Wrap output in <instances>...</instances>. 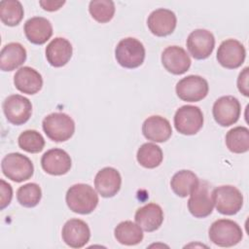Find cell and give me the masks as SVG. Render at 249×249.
<instances>
[{"instance_id": "cell-22", "label": "cell", "mask_w": 249, "mask_h": 249, "mask_svg": "<svg viewBox=\"0 0 249 249\" xmlns=\"http://www.w3.org/2000/svg\"><path fill=\"white\" fill-rule=\"evenodd\" d=\"M73 49L71 43L62 37L53 39L46 48V58L53 67H62L70 60Z\"/></svg>"}, {"instance_id": "cell-20", "label": "cell", "mask_w": 249, "mask_h": 249, "mask_svg": "<svg viewBox=\"0 0 249 249\" xmlns=\"http://www.w3.org/2000/svg\"><path fill=\"white\" fill-rule=\"evenodd\" d=\"M24 34L29 42L35 45L45 44L53 35V25L43 17H34L24 23Z\"/></svg>"}, {"instance_id": "cell-30", "label": "cell", "mask_w": 249, "mask_h": 249, "mask_svg": "<svg viewBox=\"0 0 249 249\" xmlns=\"http://www.w3.org/2000/svg\"><path fill=\"white\" fill-rule=\"evenodd\" d=\"M18 143L20 149L31 154L39 153L45 147L44 137L34 129H27L21 132L18 138Z\"/></svg>"}, {"instance_id": "cell-8", "label": "cell", "mask_w": 249, "mask_h": 249, "mask_svg": "<svg viewBox=\"0 0 249 249\" xmlns=\"http://www.w3.org/2000/svg\"><path fill=\"white\" fill-rule=\"evenodd\" d=\"M176 94L183 101L197 102L206 97L209 87L207 81L198 75H190L176 84Z\"/></svg>"}, {"instance_id": "cell-29", "label": "cell", "mask_w": 249, "mask_h": 249, "mask_svg": "<svg viewBox=\"0 0 249 249\" xmlns=\"http://www.w3.org/2000/svg\"><path fill=\"white\" fill-rule=\"evenodd\" d=\"M23 8L18 0H3L0 2V18L8 26L18 25L23 18Z\"/></svg>"}, {"instance_id": "cell-26", "label": "cell", "mask_w": 249, "mask_h": 249, "mask_svg": "<svg viewBox=\"0 0 249 249\" xmlns=\"http://www.w3.org/2000/svg\"><path fill=\"white\" fill-rule=\"evenodd\" d=\"M115 238L124 245H136L143 239L142 229L131 221L121 222L114 231Z\"/></svg>"}, {"instance_id": "cell-14", "label": "cell", "mask_w": 249, "mask_h": 249, "mask_svg": "<svg viewBox=\"0 0 249 249\" xmlns=\"http://www.w3.org/2000/svg\"><path fill=\"white\" fill-rule=\"evenodd\" d=\"M63 241L72 248H82L89 240L90 231L86 222L80 219L68 220L61 231Z\"/></svg>"}, {"instance_id": "cell-15", "label": "cell", "mask_w": 249, "mask_h": 249, "mask_svg": "<svg viewBox=\"0 0 249 249\" xmlns=\"http://www.w3.org/2000/svg\"><path fill=\"white\" fill-rule=\"evenodd\" d=\"M147 24L154 35L164 37L174 31L177 24V18L171 10L160 8L150 14L147 19Z\"/></svg>"}, {"instance_id": "cell-28", "label": "cell", "mask_w": 249, "mask_h": 249, "mask_svg": "<svg viewBox=\"0 0 249 249\" xmlns=\"http://www.w3.org/2000/svg\"><path fill=\"white\" fill-rule=\"evenodd\" d=\"M136 159L143 167L155 168L161 163L163 154L160 147L158 145L154 143H144L138 149Z\"/></svg>"}, {"instance_id": "cell-25", "label": "cell", "mask_w": 249, "mask_h": 249, "mask_svg": "<svg viewBox=\"0 0 249 249\" xmlns=\"http://www.w3.org/2000/svg\"><path fill=\"white\" fill-rule=\"evenodd\" d=\"M198 183L199 180L193 171L183 169L172 176L170 187L175 195L181 197H186L192 194Z\"/></svg>"}, {"instance_id": "cell-34", "label": "cell", "mask_w": 249, "mask_h": 249, "mask_svg": "<svg viewBox=\"0 0 249 249\" xmlns=\"http://www.w3.org/2000/svg\"><path fill=\"white\" fill-rule=\"evenodd\" d=\"M248 79H249V68L245 67L238 75L237 78V89L238 90L244 95H249V86H248Z\"/></svg>"}, {"instance_id": "cell-23", "label": "cell", "mask_w": 249, "mask_h": 249, "mask_svg": "<svg viewBox=\"0 0 249 249\" xmlns=\"http://www.w3.org/2000/svg\"><path fill=\"white\" fill-rule=\"evenodd\" d=\"M15 87L26 94L37 93L43 86L41 74L29 66L20 67L14 76Z\"/></svg>"}, {"instance_id": "cell-5", "label": "cell", "mask_w": 249, "mask_h": 249, "mask_svg": "<svg viewBox=\"0 0 249 249\" xmlns=\"http://www.w3.org/2000/svg\"><path fill=\"white\" fill-rule=\"evenodd\" d=\"M3 174L14 182H23L32 177L34 166L26 156L20 153H10L1 161Z\"/></svg>"}, {"instance_id": "cell-11", "label": "cell", "mask_w": 249, "mask_h": 249, "mask_svg": "<svg viewBox=\"0 0 249 249\" xmlns=\"http://www.w3.org/2000/svg\"><path fill=\"white\" fill-rule=\"evenodd\" d=\"M209 184L205 181H199L197 187L190 195L188 200V209L196 218H205L213 211V201L209 191Z\"/></svg>"}, {"instance_id": "cell-3", "label": "cell", "mask_w": 249, "mask_h": 249, "mask_svg": "<svg viewBox=\"0 0 249 249\" xmlns=\"http://www.w3.org/2000/svg\"><path fill=\"white\" fill-rule=\"evenodd\" d=\"M42 126L46 135L54 142H64L70 139L75 132L73 119L61 112L52 113L45 117Z\"/></svg>"}, {"instance_id": "cell-18", "label": "cell", "mask_w": 249, "mask_h": 249, "mask_svg": "<svg viewBox=\"0 0 249 249\" xmlns=\"http://www.w3.org/2000/svg\"><path fill=\"white\" fill-rule=\"evenodd\" d=\"M122 185L120 172L114 167L100 169L94 178V187L103 197H112L118 194Z\"/></svg>"}, {"instance_id": "cell-32", "label": "cell", "mask_w": 249, "mask_h": 249, "mask_svg": "<svg viewBox=\"0 0 249 249\" xmlns=\"http://www.w3.org/2000/svg\"><path fill=\"white\" fill-rule=\"evenodd\" d=\"M42 197V191L38 184L27 183L20 186L17 191V199L20 205L24 207H34L36 206Z\"/></svg>"}, {"instance_id": "cell-2", "label": "cell", "mask_w": 249, "mask_h": 249, "mask_svg": "<svg viewBox=\"0 0 249 249\" xmlns=\"http://www.w3.org/2000/svg\"><path fill=\"white\" fill-rule=\"evenodd\" d=\"M209 239L220 247H231L239 243L243 237L240 226L229 219H219L212 223L208 231Z\"/></svg>"}, {"instance_id": "cell-17", "label": "cell", "mask_w": 249, "mask_h": 249, "mask_svg": "<svg viewBox=\"0 0 249 249\" xmlns=\"http://www.w3.org/2000/svg\"><path fill=\"white\" fill-rule=\"evenodd\" d=\"M42 168L51 175L66 174L72 165V160L67 152L62 149L53 148L48 150L41 158Z\"/></svg>"}, {"instance_id": "cell-12", "label": "cell", "mask_w": 249, "mask_h": 249, "mask_svg": "<svg viewBox=\"0 0 249 249\" xmlns=\"http://www.w3.org/2000/svg\"><path fill=\"white\" fill-rule=\"evenodd\" d=\"M246 56L244 46L235 39L223 41L217 51V60L225 68L235 69L241 66Z\"/></svg>"}, {"instance_id": "cell-35", "label": "cell", "mask_w": 249, "mask_h": 249, "mask_svg": "<svg viewBox=\"0 0 249 249\" xmlns=\"http://www.w3.org/2000/svg\"><path fill=\"white\" fill-rule=\"evenodd\" d=\"M40 6L49 12H53V11H57L58 9H60L64 4L65 1H53V0H43V1H39Z\"/></svg>"}, {"instance_id": "cell-16", "label": "cell", "mask_w": 249, "mask_h": 249, "mask_svg": "<svg viewBox=\"0 0 249 249\" xmlns=\"http://www.w3.org/2000/svg\"><path fill=\"white\" fill-rule=\"evenodd\" d=\"M191 58L187 52L178 46H169L161 53V63L171 74L182 75L191 66Z\"/></svg>"}, {"instance_id": "cell-7", "label": "cell", "mask_w": 249, "mask_h": 249, "mask_svg": "<svg viewBox=\"0 0 249 249\" xmlns=\"http://www.w3.org/2000/svg\"><path fill=\"white\" fill-rule=\"evenodd\" d=\"M203 121L201 110L194 105L181 106L174 115V126L179 133L184 135L197 133L203 125Z\"/></svg>"}, {"instance_id": "cell-24", "label": "cell", "mask_w": 249, "mask_h": 249, "mask_svg": "<svg viewBox=\"0 0 249 249\" xmlns=\"http://www.w3.org/2000/svg\"><path fill=\"white\" fill-rule=\"evenodd\" d=\"M26 59L25 48L17 42L3 47L0 53V68L2 71H13L19 67Z\"/></svg>"}, {"instance_id": "cell-21", "label": "cell", "mask_w": 249, "mask_h": 249, "mask_svg": "<svg viewBox=\"0 0 249 249\" xmlns=\"http://www.w3.org/2000/svg\"><path fill=\"white\" fill-rule=\"evenodd\" d=\"M136 224L145 231H155L163 222V211L159 204L148 203L135 212Z\"/></svg>"}, {"instance_id": "cell-27", "label": "cell", "mask_w": 249, "mask_h": 249, "mask_svg": "<svg viewBox=\"0 0 249 249\" xmlns=\"http://www.w3.org/2000/svg\"><path fill=\"white\" fill-rule=\"evenodd\" d=\"M228 149L235 154H243L249 150V129L245 126H235L226 134Z\"/></svg>"}, {"instance_id": "cell-33", "label": "cell", "mask_w": 249, "mask_h": 249, "mask_svg": "<svg viewBox=\"0 0 249 249\" xmlns=\"http://www.w3.org/2000/svg\"><path fill=\"white\" fill-rule=\"evenodd\" d=\"M0 209L3 210L5 207H7L13 197V189L10 184H8L3 179L0 180Z\"/></svg>"}, {"instance_id": "cell-13", "label": "cell", "mask_w": 249, "mask_h": 249, "mask_svg": "<svg viewBox=\"0 0 249 249\" xmlns=\"http://www.w3.org/2000/svg\"><path fill=\"white\" fill-rule=\"evenodd\" d=\"M214 47V35L206 29H196L188 36L187 49L196 59L207 58L212 53Z\"/></svg>"}, {"instance_id": "cell-6", "label": "cell", "mask_w": 249, "mask_h": 249, "mask_svg": "<svg viewBox=\"0 0 249 249\" xmlns=\"http://www.w3.org/2000/svg\"><path fill=\"white\" fill-rule=\"evenodd\" d=\"M115 56L121 66L128 69L137 68L145 59V48L139 40L127 37L118 43Z\"/></svg>"}, {"instance_id": "cell-1", "label": "cell", "mask_w": 249, "mask_h": 249, "mask_svg": "<svg viewBox=\"0 0 249 249\" xmlns=\"http://www.w3.org/2000/svg\"><path fill=\"white\" fill-rule=\"evenodd\" d=\"M65 200L71 211L86 215L91 213L96 208L98 196L89 185L79 183L67 190Z\"/></svg>"}, {"instance_id": "cell-31", "label": "cell", "mask_w": 249, "mask_h": 249, "mask_svg": "<svg viewBox=\"0 0 249 249\" xmlns=\"http://www.w3.org/2000/svg\"><path fill=\"white\" fill-rule=\"evenodd\" d=\"M115 4L111 0H92L89 2L90 16L100 23L110 21L115 15Z\"/></svg>"}, {"instance_id": "cell-4", "label": "cell", "mask_w": 249, "mask_h": 249, "mask_svg": "<svg viewBox=\"0 0 249 249\" xmlns=\"http://www.w3.org/2000/svg\"><path fill=\"white\" fill-rule=\"evenodd\" d=\"M213 204L223 215H234L243 205V196L234 186L224 185L215 188L211 193Z\"/></svg>"}, {"instance_id": "cell-10", "label": "cell", "mask_w": 249, "mask_h": 249, "mask_svg": "<svg viewBox=\"0 0 249 249\" xmlns=\"http://www.w3.org/2000/svg\"><path fill=\"white\" fill-rule=\"evenodd\" d=\"M240 112L238 99L231 95L221 96L214 102L212 108L214 120L221 126H230L235 124L240 117Z\"/></svg>"}, {"instance_id": "cell-19", "label": "cell", "mask_w": 249, "mask_h": 249, "mask_svg": "<svg viewBox=\"0 0 249 249\" xmlns=\"http://www.w3.org/2000/svg\"><path fill=\"white\" fill-rule=\"evenodd\" d=\"M142 133L148 140L153 142H165L172 134L169 121L161 116H151L142 124Z\"/></svg>"}, {"instance_id": "cell-9", "label": "cell", "mask_w": 249, "mask_h": 249, "mask_svg": "<svg viewBox=\"0 0 249 249\" xmlns=\"http://www.w3.org/2000/svg\"><path fill=\"white\" fill-rule=\"evenodd\" d=\"M3 111L9 123L20 125L30 119L32 104L28 98L20 94H12L4 100Z\"/></svg>"}]
</instances>
